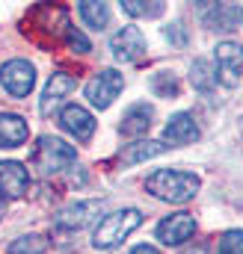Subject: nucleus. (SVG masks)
Returning <instances> with one entry per match:
<instances>
[{"instance_id":"nucleus-12","label":"nucleus","mask_w":243,"mask_h":254,"mask_svg":"<svg viewBox=\"0 0 243 254\" xmlns=\"http://www.w3.org/2000/svg\"><path fill=\"white\" fill-rule=\"evenodd\" d=\"M27 190H30V172L21 163H15V160L0 163V195L21 198Z\"/></svg>"},{"instance_id":"nucleus-2","label":"nucleus","mask_w":243,"mask_h":254,"mask_svg":"<svg viewBox=\"0 0 243 254\" xmlns=\"http://www.w3.org/2000/svg\"><path fill=\"white\" fill-rule=\"evenodd\" d=\"M139 222H142V216H139V210H119V213H110V216H104L101 222H98V228H95V234H92V243H95V249H116L122 240L130 234V231H136L139 228Z\"/></svg>"},{"instance_id":"nucleus-19","label":"nucleus","mask_w":243,"mask_h":254,"mask_svg":"<svg viewBox=\"0 0 243 254\" xmlns=\"http://www.w3.org/2000/svg\"><path fill=\"white\" fill-rule=\"evenodd\" d=\"M48 252V240L42 234H27L21 240H15L9 246V254H45Z\"/></svg>"},{"instance_id":"nucleus-16","label":"nucleus","mask_w":243,"mask_h":254,"mask_svg":"<svg viewBox=\"0 0 243 254\" xmlns=\"http://www.w3.org/2000/svg\"><path fill=\"white\" fill-rule=\"evenodd\" d=\"M205 21H208L214 30H232L235 24L243 21V9L241 6H232V3H217V6L205 15Z\"/></svg>"},{"instance_id":"nucleus-21","label":"nucleus","mask_w":243,"mask_h":254,"mask_svg":"<svg viewBox=\"0 0 243 254\" xmlns=\"http://www.w3.org/2000/svg\"><path fill=\"white\" fill-rule=\"evenodd\" d=\"M214 83H217V74H211V65L205 63V60L193 63V86H199L202 92H208Z\"/></svg>"},{"instance_id":"nucleus-15","label":"nucleus","mask_w":243,"mask_h":254,"mask_svg":"<svg viewBox=\"0 0 243 254\" xmlns=\"http://www.w3.org/2000/svg\"><path fill=\"white\" fill-rule=\"evenodd\" d=\"M151 119H154V110L148 104H133L124 113V119H122V136H142V133H148Z\"/></svg>"},{"instance_id":"nucleus-7","label":"nucleus","mask_w":243,"mask_h":254,"mask_svg":"<svg viewBox=\"0 0 243 254\" xmlns=\"http://www.w3.org/2000/svg\"><path fill=\"white\" fill-rule=\"evenodd\" d=\"M110 51L113 57L122 63H136L142 54H145V36L139 33V27H122L119 33L110 39Z\"/></svg>"},{"instance_id":"nucleus-13","label":"nucleus","mask_w":243,"mask_h":254,"mask_svg":"<svg viewBox=\"0 0 243 254\" xmlns=\"http://www.w3.org/2000/svg\"><path fill=\"white\" fill-rule=\"evenodd\" d=\"M163 139L169 145H187L193 139H199V127H196V119L190 113H178L169 119V125L163 127Z\"/></svg>"},{"instance_id":"nucleus-14","label":"nucleus","mask_w":243,"mask_h":254,"mask_svg":"<svg viewBox=\"0 0 243 254\" xmlns=\"http://www.w3.org/2000/svg\"><path fill=\"white\" fill-rule=\"evenodd\" d=\"M30 136V127L15 113H0V148H18Z\"/></svg>"},{"instance_id":"nucleus-9","label":"nucleus","mask_w":243,"mask_h":254,"mask_svg":"<svg viewBox=\"0 0 243 254\" xmlns=\"http://www.w3.org/2000/svg\"><path fill=\"white\" fill-rule=\"evenodd\" d=\"M60 125L65 133H71L74 139H80V142H86V139H92V133H95V119H92V113L89 110H83L80 104H65L60 110Z\"/></svg>"},{"instance_id":"nucleus-4","label":"nucleus","mask_w":243,"mask_h":254,"mask_svg":"<svg viewBox=\"0 0 243 254\" xmlns=\"http://www.w3.org/2000/svg\"><path fill=\"white\" fill-rule=\"evenodd\" d=\"M0 83L12 98H27L36 86V68L27 60H9L0 68Z\"/></svg>"},{"instance_id":"nucleus-1","label":"nucleus","mask_w":243,"mask_h":254,"mask_svg":"<svg viewBox=\"0 0 243 254\" xmlns=\"http://www.w3.org/2000/svg\"><path fill=\"white\" fill-rule=\"evenodd\" d=\"M145 190L160 201L169 204H184L199 192V178L193 172H175V169H160L154 175H148Z\"/></svg>"},{"instance_id":"nucleus-10","label":"nucleus","mask_w":243,"mask_h":254,"mask_svg":"<svg viewBox=\"0 0 243 254\" xmlns=\"http://www.w3.org/2000/svg\"><path fill=\"white\" fill-rule=\"evenodd\" d=\"M74 89H77V77H74V74H65V71L51 74V80H48V86H45V95H42V104H39L42 116H51V113L62 104V98L71 95Z\"/></svg>"},{"instance_id":"nucleus-5","label":"nucleus","mask_w":243,"mask_h":254,"mask_svg":"<svg viewBox=\"0 0 243 254\" xmlns=\"http://www.w3.org/2000/svg\"><path fill=\"white\" fill-rule=\"evenodd\" d=\"M122 86H124V80H122L119 71H113V68L98 71V74L86 83V98H89V104H92V107L107 110V107L119 98Z\"/></svg>"},{"instance_id":"nucleus-6","label":"nucleus","mask_w":243,"mask_h":254,"mask_svg":"<svg viewBox=\"0 0 243 254\" xmlns=\"http://www.w3.org/2000/svg\"><path fill=\"white\" fill-rule=\"evenodd\" d=\"M243 74V48L238 42L217 45V80L223 86H238Z\"/></svg>"},{"instance_id":"nucleus-17","label":"nucleus","mask_w":243,"mask_h":254,"mask_svg":"<svg viewBox=\"0 0 243 254\" xmlns=\"http://www.w3.org/2000/svg\"><path fill=\"white\" fill-rule=\"evenodd\" d=\"M166 148L169 145H163V142H133V145H127L119 154V160L124 166H133V163H142V160H151V157L163 154Z\"/></svg>"},{"instance_id":"nucleus-23","label":"nucleus","mask_w":243,"mask_h":254,"mask_svg":"<svg viewBox=\"0 0 243 254\" xmlns=\"http://www.w3.org/2000/svg\"><path fill=\"white\" fill-rule=\"evenodd\" d=\"M154 92L157 95H163V98H175L178 95V83H175V77L172 74H154Z\"/></svg>"},{"instance_id":"nucleus-20","label":"nucleus","mask_w":243,"mask_h":254,"mask_svg":"<svg viewBox=\"0 0 243 254\" xmlns=\"http://www.w3.org/2000/svg\"><path fill=\"white\" fill-rule=\"evenodd\" d=\"M122 9H124L127 15H133V18H154V15L163 12V3H151V6H145V3H139V0H124Z\"/></svg>"},{"instance_id":"nucleus-18","label":"nucleus","mask_w":243,"mask_h":254,"mask_svg":"<svg viewBox=\"0 0 243 254\" xmlns=\"http://www.w3.org/2000/svg\"><path fill=\"white\" fill-rule=\"evenodd\" d=\"M80 18L95 27V30H104L110 24V6L107 3H95V0H83L80 3Z\"/></svg>"},{"instance_id":"nucleus-11","label":"nucleus","mask_w":243,"mask_h":254,"mask_svg":"<svg viewBox=\"0 0 243 254\" xmlns=\"http://www.w3.org/2000/svg\"><path fill=\"white\" fill-rule=\"evenodd\" d=\"M98 210H101V201H77V204H71V207L57 213L54 225L60 231H80L83 225H89L98 216Z\"/></svg>"},{"instance_id":"nucleus-8","label":"nucleus","mask_w":243,"mask_h":254,"mask_svg":"<svg viewBox=\"0 0 243 254\" xmlns=\"http://www.w3.org/2000/svg\"><path fill=\"white\" fill-rule=\"evenodd\" d=\"M196 234V219L190 213H172L157 225V240L163 246H181Z\"/></svg>"},{"instance_id":"nucleus-26","label":"nucleus","mask_w":243,"mask_h":254,"mask_svg":"<svg viewBox=\"0 0 243 254\" xmlns=\"http://www.w3.org/2000/svg\"><path fill=\"white\" fill-rule=\"evenodd\" d=\"M0 216H3V204H0Z\"/></svg>"},{"instance_id":"nucleus-25","label":"nucleus","mask_w":243,"mask_h":254,"mask_svg":"<svg viewBox=\"0 0 243 254\" xmlns=\"http://www.w3.org/2000/svg\"><path fill=\"white\" fill-rule=\"evenodd\" d=\"M130 254H160V252H157L154 246H136V249H133Z\"/></svg>"},{"instance_id":"nucleus-22","label":"nucleus","mask_w":243,"mask_h":254,"mask_svg":"<svg viewBox=\"0 0 243 254\" xmlns=\"http://www.w3.org/2000/svg\"><path fill=\"white\" fill-rule=\"evenodd\" d=\"M220 254H243V231H229L220 240Z\"/></svg>"},{"instance_id":"nucleus-24","label":"nucleus","mask_w":243,"mask_h":254,"mask_svg":"<svg viewBox=\"0 0 243 254\" xmlns=\"http://www.w3.org/2000/svg\"><path fill=\"white\" fill-rule=\"evenodd\" d=\"M65 42H68V45H71V48H74L77 54H86V51H89V39H86V36H83L80 30H74L71 24L65 27Z\"/></svg>"},{"instance_id":"nucleus-3","label":"nucleus","mask_w":243,"mask_h":254,"mask_svg":"<svg viewBox=\"0 0 243 254\" xmlns=\"http://www.w3.org/2000/svg\"><path fill=\"white\" fill-rule=\"evenodd\" d=\"M74 163V148L68 142H62L57 136H42L36 151H33V166L42 175H57L62 169H68Z\"/></svg>"}]
</instances>
